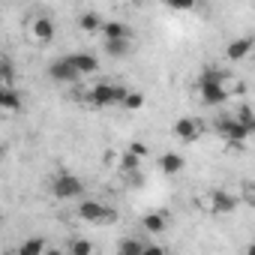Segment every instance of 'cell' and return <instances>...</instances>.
Listing matches in <instances>:
<instances>
[{"label":"cell","instance_id":"603a6c76","mask_svg":"<svg viewBox=\"0 0 255 255\" xmlns=\"http://www.w3.org/2000/svg\"><path fill=\"white\" fill-rule=\"evenodd\" d=\"M105 54L108 57H123V54H129V42L120 39V42H105Z\"/></svg>","mask_w":255,"mask_h":255},{"label":"cell","instance_id":"2e32d148","mask_svg":"<svg viewBox=\"0 0 255 255\" xmlns=\"http://www.w3.org/2000/svg\"><path fill=\"white\" fill-rule=\"evenodd\" d=\"M144 249H147V243L141 237H123L117 243V255H144Z\"/></svg>","mask_w":255,"mask_h":255},{"label":"cell","instance_id":"484cf974","mask_svg":"<svg viewBox=\"0 0 255 255\" xmlns=\"http://www.w3.org/2000/svg\"><path fill=\"white\" fill-rule=\"evenodd\" d=\"M129 153H135L138 159H144L147 156V144L144 141H129Z\"/></svg>","mask_w":255,"mask_h":255},{"label":"cell","instance_id":"30bf717a","mask_svg":"<svg viewBox=\"0 0 255 255\" xmlns=\"http://www.w3.org/2000/svg\"><path fill=\"white\" fill-rule=\"evenodd\" d=\"M69 60H72V66H75L78 75H90V72L99 69V57L87 54V51H75V54H69Z\"/></svg>","mask_w":255,"mask_h":255},{"label":"cell","instance_id":"3957f363","mask_svg":"<svg viewBox=\"0 0 255 255\" xmlns=\"http://www.w3.org/2000/svg\"><path fill=\"white\" fill-rule=\"evenodd\" d=\"M78 216L84 222H90V225H111L114 216H117V210L108 207V204H102V201H81L78 204Z\"/></svg>","mask_w":255,"mask_h":255},{"label":"cell","instance_id":"277c9868","mask_svg":"<svg viewBox=\"0 0 255 255\" xmlns=\"http://www.w3.org/2000/svg\"><path fill=\"white\" fill-rule=\"evenodd\" d=\"M213 129H216V132L231 144V147H240V144L246 141V135H249V129H246V126H240L234 117H216Z\"/></svg>","mask_w":255,"mask_h":255},{"label":"cell","instance_id":"cb8c5ba5","mask_svg":"<svg viewBox=\"0 0 255 255\" xmlns=\"http://www.w3.org/2000/svg\"><path fill=\"white\" fill-rule=\"evenodd\" d=\"M123 108H129V111H141V108H144V93H141V90H129V96H126Z\"/></svg>","mask_w":255,"mask_h":255},{"label":"cell","instance_id":"f1b7e54d","mask_svg":"<svg viewBox=\"0 0 255 255\" xmlns=\"http://www.w3.org/2000/svg\"><path fill=\"white\" fill-rule=\"evenodd\" d=\"M246 255H255V240H252V243L246 246Z\"/></svg>","mask_w":255,"mask_h":255},{"label":"cell","instance_id":"ac0fdd59","mask_svg":"<svg viewBox=\"0 0 255 255\" xmlns=\"http://www.w3.org/2000/svg\"><path fill=\"white\" fill-rule=\"evenodd\" d=\"M66 252L69 255H93V243L84 237H72V240H66Z\"/></svg>","mask_w":255,"mask_h":255},{"label":"cell","instance_id":"8992f818","mask_svg":"<svg viewBox=\"0 0 255 255\" xmlns=\"http://www.w3.org/2000/svg\"><path fill=\"white\" fill-rule=\"evenodd\" d=\"M201 90V102L204 105H222L228 99V87L225 84H213V81H198Z\"/></svg>","mask_w":255,"mask_h":255},{"label":"cell","instance_id":"6da1fadb","mask_svg":"<svg viewBox=\"0 0 255 255\" xmlns=\"http://www.w3.org/2000/svg\"><path fill=\"white\" fill-rule=\"evenodd\" d=\"M129 90L126 87H117V84H96L87 90V102L93 108H105V105H123Z\"/></svg>","mask_w":255,"mask_h":255},{"label":"cell","instance_id":"7402d4cb","mask_svg":"<svg viewBox=\"0 0 255 255\" xmlns=\"http://www.w3.org/2000/svg\"><path fill=\"white\" fill-rule=\"evenodd\" d=\"M225 78H228V72H225V69H219V66H204V72H201V78H198V81H213V84H225Z\"/></svg>","mask_w":255,"mask_h":255},{"label":"cell","instance_id":"5b68a950","mask_svg":"<svg viewBox=\"0 0 255 255\" xmlns=\"http://www.w3.org/2000/svg\"><path fill=\"white\" fill-rule=\"evenodd\" d=\"M48 78H51V81H60V84H72V81H78L81 75L75 72V66H72V60H69V54H66V57H57L54 63H48Z\"/></svg>","mask_w":255,"mask_h":255},{"label":"cell","instance_id":"d4e9b609","mask_svg":"<svg viewBox=\"0 0 255 255\" xmlns=\"http://www.w3.org/2000/svg\"><path fill=\"white\" fill-rule=\"evenodd\" d=\"M12 75H15L12 60L9 57H0V78H3V87H12Z\"/></svg>","mask_w":255,"mask_h":255},{"label":"cell","instance_id":"7c38bea8","mask_svg":"<svg viewBox=\"0 0 255 255\" xmlns=\"http://www.w3.org/2000/svg\"><path fill=\"white\" fill-rule=\"evenodd\" d=\"M30 36L36 39V42H51L54 39V21L51 18H36L33 24H30Z\"/></svg>","mask_w":255,"mask_h":255},{"label":"cell","instance_id":"44dd1931","mask_svg":"<svg viewBox=\"0 0 255 255\" xmlns=\"http://www.w3.org/2000/svg\"><path fill=\"white\" fill-rule=\"evenodd\" d=\"M138 168H141V159H138L135 153H129V150H126V153L120 156V171H123V174H135Z\"/></svg>","mask_w":255,"mask_h":255},{"label":"cell","instance_id":"9a60e30c","mask_svg":"<svg viewBox=\"0 0 255 255\" xmlns=\"http://www.w3.org/2000/svg\"><path fill=\"white\" fill-rule=\"evenodd\" d=\"M159 168H162L165 174H180V171L186 168V159H183L180 153L168 150V153H162V156H159Z\"/></svg>","mask_w":255,"mask_h":255},{"label":"cell","instance_id":"5bb4252c","mask_svg":"<svg viewBox=\"0 0 255 255\" xmlns=\"http://www.w3.org/2000/svg\"><path fill=\"white\" fill-rule=\"evenodd\" d=\"M24 105V99H21V93L15 90V87H0V108H3V111H18Z\"/></svg>","mask_w":255,"mask_h":255},{"label":"cell","instance_id":"52a82bcc","mask_svg":"<svg viewBox=\"0 0 255 255\" xmlns=\"http://www.w3.org/2000/svg\"><path fill=\"white\" fill-rule=\"evenodd\" d=\"M174 135H177L180 141L192 144V141H198V135H201V126H198L195 117H177V123H174Z\"/></svg>","mask_w":255,"mask_h":255},{"label":"cell","instance_id":"83f0119b","mask_svg":"<svg viewBox=\"0 0 255 255\" xmlns=\"http://www.w3.org/2000/svg\"><path fill=\"white\" fill-rule=\"evenodd\" d=\"M45 255H69V252H66V249H48Z\"/></svg>","mask_w":255,"mask_h":255},{"label":"cell","instance_id":"7a4b0ae2","mask_svg":"<svg viewBox=\"0 0 255 255\" xmlns=\"http://www.w3.org/2000/svg\"><path fill=\"white\" fill-rule=\"evenodd\" d=\"M51 195L60 198V201L81 198V195H84V183H81V177H75V174H69V171H60V174L51 180Z\"/></svg>","mask_w":255,"mask_h":255},{"label":"cell","instance_id":"ba28073f","mask_svg":"<svg viewBox=\"0 0 255 255\" xmlns=\"http://www.w3.org/2000/svg\"><path fill=\"white\" fill-rule=\"evenodd\" d=\"M234 207H237V195H231L228 189H213V192H210V210H213L216 216L231 213Z\"/></svg>","mask_w":255,"mask_h":255},{"label":"cell","instance_id":"4fadbf2b","mask_svg":"<svg viewBox=\"0 0 255 255\" xmlns=\"http://www.w3.org/2000/svg\"><path fill=\"white\" fill-rule=\"evenodd\" d=\"M141 228H144L147 234H162V231L168 228V216H165V213H159V210L144 213V216H141Z\"/></svg>","mask_w":255,"mask_h":255},{"label":"cell","instance_id":"d6986e66","mask_svg":"<svg viewBox=\"0 0 255 255\" xmlns=\"http://www.w3.org/2000/svg\"><path fill=\"white\" fill-rule=\"evenodd\" d=\"M78 24H81V30H87V33H96V30H102V15L99 12H84L81 18H78Z\"/></svg>","mask_w":255,"mask_h":255},{"label":"cell","instance_id":"e0dca14e","mask_svg":"<svg viewBox=\"0 0 255 255\" xmlns=\"http://www.w3.org/2000/svg\"><path fill=\"white\" fill-rule=\"evenodd\" d=\"M48 252V246H45V237H27L24 243H21V249H18V255H45Z\"/></svg>","mask_w":255,"mask_h":255},{"label":"cell","instance_id":"8fae6325","mask_svg":"<svg viewBox=\"0 0 255 255\" xmlns=\"http://www.w3.org/2000/svg\"><path fill=\"white\" fill-rule=\"evenodd\" d=\"M252 45H255V39H252V36H237V39H231V42H228L225 54H228V60H243V57L252 51Z\"/></svg>","mask_w":255,"mask_h":255},{"label":"cell","instance_id":"ffe728a7","mask_svg":"<svg viewBox=\"0 0 255 255\" xmlns=\"http://www.w3.org/2000/svg\"><path fill=\"white\" fill-rule=\"evenodd\" d=\"M234 120H237L240 126H246L249 132H255V111H252L249 105H240V108H237V114H234Z\"/></svg>","mask_w":255,"mask_h":255},{"label":"cell","instance_id":"9c48e42d","mask_svg":"<svg viewBox=\"0 0 255 255\" xmlns=\"http://www.w3.org/2000/svg\"><path fill=\"white\" fill-rule=\"evenodd\" d=\"M102 36H105V42H120V39L129 42L132 30H129V24H123V21H105L102 24Z\"/></svg>","mask_w":255,"mask_h":255},{"label":"cell","instance_id":"4316f807","mask_svg":"<svg viewBox=\"0 0 255 255\" xmlns=\"http://www.w3.org/2000/svg\"><path fill=\"white\" fill-rule=\"evenodd\" d=\"M144 255H165V249H162V246H156V243H147Z\"/></svg>","mask_w":255,"mask_h":255}]
</instances>
